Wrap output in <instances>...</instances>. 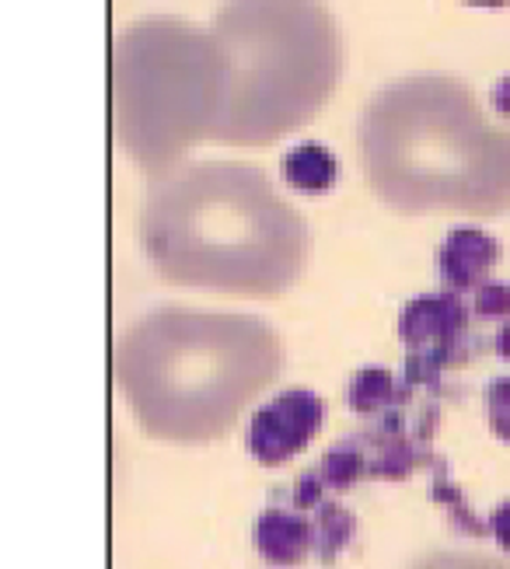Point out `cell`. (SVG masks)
<instances>
[{"label": "cell", "instance_id": "obj_12", "mask_svg": "<svg viewBox=\"0 0 510 569\" xmlns=\"http://www.w3.org/2000/svg\"><path fill=\"white\" fill-rule=\"evenodd\" d=\"M326 489H350L363 476V440H343L314 468Z\"/></svg>", "mask_w": 510, "mask_h": 569}, {"label": "cell", "instance_id": "obj_1", "mask_svg": "<svg viewBox=\"0 0 510 569\" xmlns=\"http://www.w3.org/2000/svg\"><path fill=\"white\" fill-rule=\"evenodd\" d=\"M140 244L168 283L259 301L287 293L311 262L308 220L246 161H192L154 179Z\"/></svg>", "mask_w": 510, "mask_h": 569}, {"label": "cell", "instance_id": "obj_19", "mask_svg": "<svg viewBox=\"0 0 510 569\" xmlns=\"http://www.w3.org/2000/svg\"><path fill=\"white\" fill-rule=\"evenodd\" d=\"M461 4H476V8H490V11H500V8H507L510 0H461Z\"/></svg>", "mask_w": 510, "mask_h": 569}, {"label": "cell", "instance_id": "obj_7", "mask_svg": "<svg viewBox=\"0 0 510 569\" xmlns=\"http://www.w3.org/2000/svg\"><path fill=\"white\" fill-rule=\"evenodd\" d=\"M469 308L454 290L420 293L417 301H409L399 315V339L409 350H451L466 329Z\"/></svg>", "mask_w": 510, "mask_h": 569}, {"label": "cell", "instance_id": "obj_17", "mask_svg": "<svg viewBox=\"0 0 510 569\" xmlns=\"http://www.w3.org/2000/svg\"><path fill=\"white\" fill-rule=\"evenodd\" d=\"M490 528H493V538L500 541V549L510 556V500H503L493 517H490Z\"/></svg>", "mask_w": 510, "mask_h": 569}, {"label": "cell", "instance_id": "obj_8", "mask_svg": "<svg viewBox=\"0 0 510 569\" xmlns=\"http://www.w3.org/2000/svg\"><path fill=\"white\" fill-rule=\"evenodd\" d=\"M503 249L493 234H486L482 228H451L444 244L437 249V277L454 293L476 290L486 283V273L500 262Z\"/></svg>", "mask_w": 510, "mask_h": 569}, {"label": "cell", "instance_id": "obj_4", "mask_svg": "<svg viewBox=\"0 0 510 569\" xmlns=\"http://www.w3.org/2000/svg\"><path fill=\"white\" fill-rule=\"evenodd\" d=\"M210 32L231 63L221 143L270 147L319 116L347 73V39L326 0H224Z\"/></svg>", "mask_w": 510, "mask_h": 569}, {"label": "cell", "instance_id": "obj_18", "mask_svg": "<svg viewBox=\"0 0 510 569\" xmlns=\"http://www.w3.org/2000/svg\"><path fill=\"white\" fill-rule=\"evenodd\" d=\"M497 353H500L503 360H510V321H503V329H500V336H497Z\"/></svg>", "mask_w": 510, "mask_h": 569}, {"label": "cell", "instance_id": "obj_14", "mask_svg": "<svg viewBox=\"0 0 510 569\" xmlns=\"http://www.w3.org/2000/svg\"><path fill=\"white\" fill-rule=\"evenodd\" d=\"M406 569H510V559L482 556V552H458V549H441L427 552L417 562H409Z\"/></svg>", "mask_w": 510, "mask_h": 569}, {"label": "cell", "instance_id": "obj_16", "mask_svg": "<svg viewBox=\"0 0 510 569\" xmlns=\"http://www.w3.org/2000/svg\"><path fill=\"white\" fill-rule=\"evenodd\" d=\"M486 419H490V430L510 443V378L486 385Z\"/></svg>", "mask_w": 510, "mask_h": 569}, {"label": "cell", "instance_id": "obj_10", "mask_svg": "<svg viewBox=\"0 0 510 569\" xmlns=\"http://www.w3.org/2000/svg\"><path fill=\"white\" fill-rule=\"evenodd\" d=\"M280 176L283 182L304 192V196H322L329 189H336L339 182V161L329 147H322L319 140H304L298 147H290L280 161Z\"/></svg>", "mask_w": 510, "mask_h": 569}, {"label": "cell", "instance_id": "obj_13", "mask_svg": "<svg viewBox=\"0 0 510 569\" xmlns=\"http://www.w3.org/2000/svg\"><path fill=\"white\" fill-rule=\"evenodd\" d=\"M353 538V521L350 513L339 503H319V525H314V546L326 559L347 549V541Z\"/></svg>", "mask_w": 510, "mask_h": 569}, {"label": "cell", "instance_id": "obj_2", "mask_svg": "<svg viewBox=\"0 0 510 569\" xmlns=\"http://www.w3.org/2000/svg\"><path fill=\"white\" fill-rule=\"evenodd\" d=\"M112 367L143 433L210 443L280 381L287 346L256 315L161 305L116 339Z\"/></svg>", "mask_w": 510, "mask_h": 569}, {"label": "cell", "instance_id": "obj_15", "mask_svg": "<svg viewBox=\"0 0 510 569\" xmlns=\"http://www.w3.org/2000/svg\"><path fill=\"white\" fill-rule=\"evenodd\" d=\"M472 311L482 321H510V283L486 280L472 293Z\"/></svg>", "mask_w": 510, "mask_h": 569}, {"label": "cell", "instance_id": "obj_6", "mask_svg": "<svg viewBox=\"0 0 510 569\" xmlns=\"http://www.w3.org/2000/svg\"><path fill=\"white\" fill-rule=\"evenodd\" d=\"M326 406L319 391L311 388H287L273 402H266L249 423V451L259 465L277 468L301 455L322 430Z\"/></svg>", "mask_w": 510, "mask_h": 569}, {"label": "cell", "instance_id": "obj_3", "mask_svg": "<svg viewBox=\"0 0 510 569\" xmlns=\"http://www.w3.org/2000/svg\"><path fill=\"white\" fill-rule=\"evenodd\" d=\"M360 161L378 203L406 217L510 213V127L454 73H406L360 116Z\"/></svg>", "mask_w": 510, "mask_h": 569}, {"label": "cell", "instance_id": "obj_11", "mask_svg": "<svg viewBox=\"0 0 510 569\" xmlns=\"http://www.w3.org/2000/svg\"><path fill=\"white\" fill-rule=\"evenodd\" d=\"M399 399L396 378L388 367H360L347 385V406L353 412H378Z\"/></svg>", "mask_w": 510, "mask_h": 569}, {"label": "cell", "instance_id": "obj_5", "mask_svg": "<svg viewBox=\"0 0 510 569\" xmlns=\"http://www.w3.org/2000/svg\"><path fill=\"white\" fill-rule=\"evenodd\" d=\"M231 98V63L210 24L148 14L112 39V133L151 182L217 137Z\"/></svg>", "mask_w": 510, "mask_h": 569}, {"label": "cell", "instance_id": "obj_9", "mask_svg": "<svg viewBox=\"0 0 510 569\" xmlns=\"http://www.w3.org/2000/svg\"><path fill=\"white\" fill-rule=\"evenodd\" d=\"M256 549L273 566H294L314 549V525L290 510H266L256 525Z\"/></svg>", "mask_w": 510, "mask_h": 569}]
</instances>
